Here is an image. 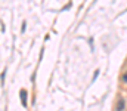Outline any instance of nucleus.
<instances>
[{"label":"nucleus","mask_w":127,"mask_h":111,"mask_svg":"<svg viewBox=\"0 0 127 111\" xmlns=\"http://www.w3.org/2000/svg\"><path fill=\"white\" fill-rule=\"evenodd\" d=\"M124 107H126V101H124L123 98H118L117 105H115V110H117V111H123V110H124Z\"/></svg>","instance_id":"obj_1"},{"label":"nucleus","mask_w":127,"mask_h":111,"mask_svg":"<svg viewBox=\"0 0 127 111\" xmlns=\"http://www.w3.org/2000/svg\"><path fill=\"white\" fill-rule=\"evenodd\" d=\"M21 102L24 107L27 105V90L25 89H21Z\"/></svg>","instance_id":"obj_2"},{"label":"nucleus","mask_w":127,"mask_h":111,"mask_svg":"<svg viewBox=\"0 0 127 111\" xmlns=\"http://www.w3.org/2000/svg\"><path fill=\"white\" fill-rule=\"evenodd\" d=\"M123 80H124V81H127V74H124V75H123Z\"/></svg>","instance_id":"obj_3"}]
</instances>
